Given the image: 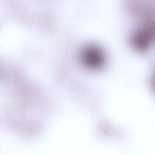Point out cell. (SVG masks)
<instances>
[{
    "label": "cell",
    "instance_id": "1",
    "mask_svg": "<svg viewBox=\"0 0 155 155\" xmlns=\"http://www.w3.org/2000/svg\"><path fill=\"white\" fill-rule=\"evenodd\" d=\"M83 60L85 64L88 67L97 68L102 65L104 62V56L101 50L91 47L84 51Z\"/></svg>",
    "mask_w": 155,
    "mask_h": 155
}]
</instances>
